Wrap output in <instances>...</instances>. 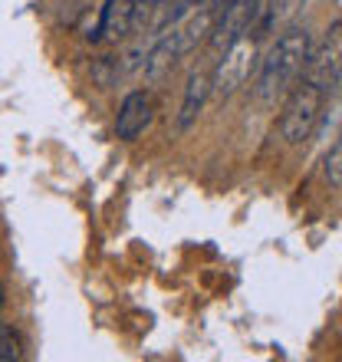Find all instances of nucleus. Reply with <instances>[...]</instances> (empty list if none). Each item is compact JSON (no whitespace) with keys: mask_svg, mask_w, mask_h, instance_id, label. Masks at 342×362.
Here are the masks:
<instances>
[{"mask_svg":"<svg viewBox=\"0 0 342 362\" xmlns=\"http://www.w3.org/2000/svg\"><path fill=\"white\" fill-rule=\"evenodd\" d=\"M313 49V37L306 27H286L276 43L270 47V53L260 63V76H256V99L260 103H273L276 95L290 93L296 86V76L306 69Z\"/></svg>","mask_w":342,"mask_h":362,"instance_id":"1","label":"nucleus"},{"mask_svg":"<svg viewBox=\"0 0 342 362\" xmlns=\"http://www.w3.org/2000/svg\"><path fill=\"white\" fill-rule=\"evenodd\" d=\"M323 95L326 89H319L316 83L303 76V83H296L286 95L283 115H280V135L286 145H303L313 135L319 112H323Z\"/></svg>","mask_w":342,"mask_h":362,"instance_id":"2","label":"nucleus"},{"mask_svg":"<svg viewBox=\"0 0 342 362\" xmlns=\"http://www.w3.org/2000/svg\"><path fill=\"white\" fill-rule=\"evenodd\" d=\"M254 59H256V40L250 37H240L237 43L230 49H224L218 59V66L211 73V83H214V95H234L244 83H247L250 69H254Z\"/></svg>","mask_w":342,"mask_h":362,"instance_id":"3","label":"nucleus"},{"mask_svg":"<svg viewBox=\"0 0 342 362\" xmlns=\"http://www.w3.org/2000/svg\"><path fill=\"white\" fill-rule=\"evenodd\" d=\"M260 4H264V0H228V4L218 10V23H214V33H211L214 53H224V49H230L240 37H247L256 13H260Z\"/></svg>","mask_w":342,"mask_h":362,"instance_id":"4","label":"nucleus"},{"mask_svg":"<svg viewBox=\"0 0 342 362\" xmlns=\"http://www.w3.org/2000/svg\"><path fill=\"white\" fill-rule=\"evenodd\" d=\"M339 73H342V23H333L323 33V40L309 49L303 76L309 83H316L319 89H329V86H336Z\"/></svg>","mask_w":342,"mask_h":362,"instance_id":"5","label":"nucleus"},{"mask_svg":"<svg viewBox=\"0 0 342 362\" xmlns=\"http://www.w3.org/2000/svg\"><path fill=\"white\" fill-rule=\"evenodd\" d=\"M214 23H218V7L211 4V7H201L194 13H188L184 20H178V23H171V30H165V37H168V43L175 47V53L181 59L214 33Z\"/></svg>","mask_w":342,"mask_h":362,"instance_id":"6","label":"nucleus"},{"mask_svg":"<svg viewBox=\"0 0 342 362\" xmlns=\"http://www.w3.org/2000/svg\"><path fill=\"white\" fill-rule=\"evenodd\" d=\"M155 119V103L148 93H129L119 105V119H115V132L122 142H135L138 135L152 125Z\"/></svg>","mask_w":342,"mask_h":362,"instance_id":"7","label":"nucleus"},{"mask_svg":"<svg viewBox=\"0 0 342 362\" xmlns=\"http://www.w3.org/2000/svg\"><path fill=\"white\" fill-rule=\"evenodd\" d=\"M138 0H105L102 13H99V30L93 33V40H122L132 33V27L138 23Z\"/></svg>","mask_w":342,"mask_h":362,"instance_id":"8","label":"nucleus"},{"mask_svg":"<svg viewBox=\"0 0 342 362\" xmlns=\"http://www.w3.org/2000/svg\"><path fill=\"white\" fill-rule=\"evenodd\" d=\"M211 93H214L211 73L194 69V73L188 76V86H184V99H181V112H178V129L181 132H188L191 125H194V119H198V112L204 109V103H208Z\"/></svg>","mask_w":342,"mask_h":362,"instance_id":"9","label":"nucleus"},{"mask_svg":"<svg viewBox=\"0 0 342 362\" xmlns=\"http://www.w3.org/2000/svg\"><path fill=\"white\" fill-rule=\"evenodd\" d=\"M323 181L336 191L342 188V135L329 145V152H326V158H323Z\"/></svg>","mask_w":342,"mask_h":362,"instance_id":"10","label":"nucleus"},{"mask_svg":"<svg viewBox=\"0 0 342 362\" xmlns=\"http://www.w3.org/2000/svg\"><path fill=\"white\" fill-rule=\"evenodd\" d=\"M23 349H20V336L13 333V326L0 323V362H10V359H20Z\"/></svg>","mask_w":342,"mask_h":362,"instance_id":"11","label":"nucleus"},{"mask_svg":"<svg viewBox=\"0 0 342 362\" xmlns=\"http://www.w3.org/2000/svg\"><path fill=\"white\" fill-rule=\"evenodd\" d=\"M4 303H7V293H4V284H0V310H4Z\"/></svg>","mask_w":342,"mask_h":362,"instance_id":"12","label":"nucleus"},{"mask_svg":"<svg viewBox=\"0 0 342 362\" xmlns=\"http://www.w3.org/2000/svg\"><path fill=\"white\" fill-rule=\"evenodd\" d=\"M142 7H155V4H162V0H138Z\"/></svg>","mask_w":342,"mask_h":362,"instance_id":"13","label":"nucleus"},{"mask_svg":"<svg viewBox=\"0 0 342 362\" xmlns=\"http://www.w3.org/2000/svg\"><path fill=\"white\" fill-rule=\"evenodd\" d=\"M224 4H228V0H214V7H218V10H220V7H224Z\"/></svg>","mask_w":342,"mask_h":362,"instance_id":"14","label":"nucleus"}]
</instances>
